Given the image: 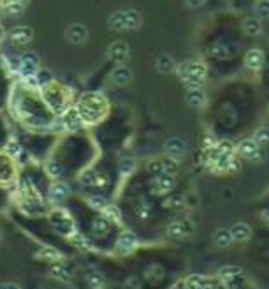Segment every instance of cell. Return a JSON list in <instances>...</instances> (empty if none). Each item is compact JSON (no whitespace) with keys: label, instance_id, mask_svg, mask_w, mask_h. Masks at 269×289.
Returning <instances> with one entry per match:
<instances>
[{"label":"cell","instance_id":"cell-44","mask_svg":"<svg viewBox=\"0 0 269 289\" xmlns=\"http://www.w3.org/2000/svg\"><path fill=\"white\" fill-rule=\"evenodd\" d=\"M162 168H164V173L176 175V171H178V161L171 159V157H165V159H162Z\"/></svg>","mask_w":269,"mask_h":289},{"label":"cell","instance_id":"cell-52","mask_svg":"<svg viewBox=\"0 0 269 289\" xmlns=\"http://www.w3.org/2000/svg\"><path fill=\"white\" fill-rule=\"evenodd\" d=\"M136 282H137L136 277H130L125 284H127V287H129V289H141V287H137V285H136Z\"/></svg>","mask_w":269,"mask_h":289},{"label":"cell","instance_id":"cell-49","mask_svg":"<svg viewBox=\"0 0 269 289\" xmlns=\"http://www.w3.org/2000/svg\"><path fill=\"white\" fill-rule=\"evenodd\" d=\"M264 159H265V150L264 149H257L250 157H248V161H251V163H262Z\"/></svg>","mask_w":269,"mask_h":289},{"label":"cell","instance_id":"cell-51","mask_svg":"<svg viewBox=\"0 0 269 289\" xmlns=\"http://www.w3.org/2000/svg\"><path fill=\"white\" fill-rule=\"evenodd\" d=\"M0 289H22L15 282H0Z\"/></svg>","mask_w":269,"mask_h":289},{"label":"cell","instance_id":"cell-3","mask_svg":"<svg viewBox=\"0 0 269 289\" xmlns=\"http://www.w3.org/2000/svg\"><path fill=\"white\" fill-rule=\"evenodd\" d=\"M176 74L183 83H187V87H194V85L202 87L206 78V65L197 60L183 62V64L176 65Z\"/></svg>","mask_w":269,"mask_h":289},{"label":"cell","instance_id":"cell-4","mask_svg":"<svg viewBox=\"0 0 269 289\" xmlns=\"http://www.w3.org/2000/svg\"><path fill=\"white\" fill-rule=\"evenodd\" d=\"M48 217H50V224L53 226V229L58 233V235L65 236V238H71V236L76 233L74 221H72V217L69 215L65 210L55 208L48 213Z\"/></svg>","mask_w":269,"mask_h":289},{"label":"cell","instance_id":"cell-27","mask_svg":"<svg viewBox=\"0 0 269 289\" xmlns=\"http://www.w3.org/2000/svg\"><path fill=\"white\" fill-rule=\"evenodd\" d=\"M125 18H127V32H134L143 25V16L136 9H125Z\"/></svg>","mask_w":269,"mask_h":289},{"label":"cell","instance_id":"cell-19","mask_svg":"<svg viewBox=\"0 0 269 289\" xmlns=\"http://www.w3.org/2000/svg\"><path fill=\"white\" fill-rule=\"evenodd\" d=\"M206 92L202 90V87H188L187 90V102L192 106V108H202L206 106Z\"/></svg>","mask_w":269,"mask_h":289},{"label":"cell","instance_id":"cell-28","mask_svg":"<svg viewBox=\"0 0 269 289\" xmlns=\"http://www.w3.org/2000/svg\"><path fill=\"white\" fill-rule=\"evenodd\" d=\"M101 213H102V217H106L109 222H113V224H122V212H120L116 205H109L108 203Z\"/></svg>","mask_w":269,"mask_h":289},{"label":"cell","instance_id":"cell-14","mask_svg":"<svg viewBox=\"0 0 269 289\" xmlns=\"http://www.w3.org/2000/svg\"><path fill=\"white\" fill-rule=\"evenodd\" d=\"M69 194H71L69 185L65 184V182L55 180L53 184L50 185V191H48V199H50L51 203H55V205H60V203H64L65 199L69 198Z\"/></svg>","mask_w":269,"mask_h":289},{"label":"cell","instance_id":"cell-11","mask_svg":"<svg viewBox=\"0 0 269 289\" xmlns=\"http://www.w3.org/2000/svg\"><path fill=\"white\" fill-rule=\"evenodd\" d=\"M16 177L15 159L9 157L8 154H0V184H11Z\"/></svg>","mask_w":269,"mask_h":289},{"label":"cell","instance_id":"cell-22","mask_svg":"<svg viewBox=\"0 0 269 289\" xmlns=\"http://www.w3.org/2000/svg\"><path fill=\"white\" fill-rule=\"evenodd\" d=\"M155 67H157V71L160 72V74H171L172 71H176V62L171 55L162 53L160 57L157 58V62H155Z\"/></svg>","mask_w":269,"mask_h":289},{"label":"cell","instance_id":"cell-12","mask_svg":"<svg viewBox=\"0 0 269 289\" xmlns=\"http://www.w3.org/2000/svg\"><path fill=\"white\" fill-rule=\"evenodd\" d=\"M137 245H139V240H137V236L134 235L132 231H129V229H123V231L120 233L118 240H116V250H118L120 254H130Z\"/></svg>","mask_w":269,"mask_h":289},{"label":"cell","instance_id":"cell-47","mask_svg":"<svg viewBox=\"0 0 269 289\" xmlns=\"http://www.w3.org/2000/svg\"><path fill=\"white\" fill-rule=\"evenodd\" d=\"M109 185V177L106 173H95V180H94V187L99 189V191H104Z\"/></svg>","mask_w":269,"mask_h":289},{"label":"cell","instance_id":"cell-43","mask_svg":"<svg viewBox=\"0 0 269 289\" xmlns=\"http://www.w3.org/2000/svg\"><path fill=\"white\" fill-rule=\"evenodd\" d=\"M255 13L258 18H269V0H258L255 4Z\"/></svg>","mask_w":269,"mask_h":289},{"label":"cell","instance_id":"cell-57","mask_svg":"<svg viewBox=\"0 0 269 289\" xmlns=\"http://www.w3.org/2000/svg\"><path fill=\"white\" fill-rule=\"evenodd\" d=\"M20 2H23V4H27V2H29V0H20Z\"/></svg>","mask_w":269,"mask_h":289},{"label":"cell","instance_id":"cell-53","mask_svg":"<svg viewBox=\"0 0 269 289\" xmlns=\"http://www.w3.org/2000/svg\"><path fill=\"white\" fill-rule=\"evenodd\" d=\"M16 0H0V8L2 9H6V8H9L11 4H15Z\"/></svg>","mask_w":269,"mask_h":289},{"label":"cell","instance_id":"cell-50","mask_svg":"<svg viewBox=\"0 0 269 289\" xmlns=\"http://www.w3.org/2000/svg\"><path fill=\"white\" fill-rule=\"evenodd\" d=\"M185 2H187V6H188V8H192V9L202 8V6L206 4V0H185Z\"/></svg>","mask_w":269,"mask_h":289},{"label":"cell","instance_id":"cell-29","mask_svg":"<svg viewBox=\"0 0 269 289\" xmlns=\"http://www.w3.org/2000/svg\"><path fill=\"white\" fill-rule=\"evenodd\" d=\"M136 168L137 164L132 157H122V159L118 161V173L122 175V177H130V175L136 171Z\"/></svg>","mask_w":269,"mask_h":289},{"label":"cell","instance_id":"cell-23","mask_svg":"<svg viewBox=\"0 0 269 289\" xmlns=\"http://www.w3.org/2000/svg\"><path fill=\"white\" fill-rule=\"evenodd\" d=\"M230 235H232L234 242H246L251 236V228L244 222H236V224L230 228Z\"/></svg>","mask_w":269,"mask_h":289},{"label":"cell","instance_id":"cell-13","mask_svg":"<svg viewBox=\"0 0 269 289\" xmlns=\"http://www.w3.org/2000/svg\"><path fill=\"white\" fill-rule=\"evenodd\" d=\"M164 152L167 157L178 161L179 157H183L187 154V143L181 137H169L164 143Z\"/></svg>","mask_w":269,"mask_h":289},{"label":"cell","instance_id":"cell-15","mask_svg":"<svg viewBox=\"0 0 269 289\" xmlns=\"http://www.w3.org/2000/svg\"><path fill=\"white\" fill-rule=\"evenodd\" d=\"M60 122H62V125H64V130H78L83 127L81 116H79L76 106H71V108H67L64 113H62Z\"/></svg>","mask_w":269,"mask_h":289},{"label":"cell","instance_id":"cell-2","mask_svg":"<svg viewBox=\"0 0 269 289\" xmlns=\"http://www.w3.org/2000/svg\"><path fill=\"white\" fill-rule=\"evenodd\" d=\"M43 97L55 113H64L67 108H71V92L67 87H62L57 81L43 88Z\"/></svg>","mask_w":269,"mask_h":289},{"label":"cell","instance_id":"cell-31","mask_svg":"<svg viewBox=\"0 0 269 289\" xmlns=\"http://www.w3.org/2000/svg\"><path fill=\"white\" fill-rule=\"evenodd\" d=\"M243 30L246 36H260L262 32V23L258 18H246L243 23Z\"/></svg>","mask_w":269,"mask_h":289},{"label":"cell","instance_id":"cell-42","mask_svg":"<svg viewBox=\"0 0 269 289\" xmlns=\"http://www.w3.org/2000/svg\"><path fill=\"white\" fill-rule=\"evenodd\" d=\"M95 173L97 171H92V170H86L79 175V184L83 187H94V180H95Z\"/></svg>","mask_w":269,"mask_h":289},{"label":"cell","instance_id":"cell-26","mask_svg":"<svg viewBox=\"0 0 269 289\" xmlns=\"http://www.w3.org/2000/svg\"><path fill=\"white\" fill-rule=\"evenodd\" d=\"M104 275L97 270H90L85 273V284L88 285L90 289H99V287H104Z\"/></svg>","mask_w":269,"mask_h":289},{"label":"cell","instance_id":"cell-45","mask_svg":"<svg viewBox=\"0 0 269 289\" xmlns=\"http://www.w3.org/2000/svg\"><path fill=\"white\" fill-rule=\"evenodd\" d=\"M25 6H27V4H23V2L16 0L15 4H11V6H9V8H6V9H4V13H6V15H8V16H18V15H22V13H23Z\"/></svg>","mask_w":269,"mask_h":289},{"label":"cell","instance_id":"cell-32","mask_svg":"<svg viewBox=\"0 0 269 289\" xmlns=\"http://www.w3.org/2000/svg\"><path fill=\"white\" fill-rule=\"evenodd\" d=\"M257 149H260V147L255 143L253 137H246V139L239 141V144H237V150H239V154L244 157V159H248V157H250Z\"/></svg>","mask_w":269,"mask_h":289},{"label":"cell","instance_id":"cell-9","mask_svg":"<svg viewBox=\"0 0 269 289\" xmlns=\"http://www.w3.org/2000/svg\"><path fill=\"white\" fill-rule=\"evenodd\" d=\"M109 80H111V83L116 85V87H127V85H130L134 81V72L132 69L127 67L125 64L116 65L111 71V74H109Z\"/></svg>","mask_w":269,"mask_h":289},{"label":"cell","instance_id":"cell-40","mask_svg":"<svg viewBox=\"0 0 269 289\" xmlns=\"http://www.w3.org/2000/svg\"><path fill=\"white\" fill-rule=\"evenodd\" d=\"M4 150H6L4 154H8L9 157H13V159H18L20 154H22V144H20L16 139H9Z\"/></svg>","mask_w":269,"mask_h":289},{"label":"cell","instance_id":"cell-6","mask_svg":"<svg viewBox=\"0 0 269 289\" xmlns=\"http://www.w3.org/2000/svg\"><path fill=\"white\" fill-rule=\"evenodd\" d=\"M130 57V46L125 41H115L106 50V58L116 65H123Z\"/></svg>","mask_w":269,"mask_h":289},{"label":"cell","instance_id":"cell-8","mask_svg":"<svg viewBox=\"0 0 269 289\" xmlns=\"http://www.w3.org/2000/svg\"><path fill=\"white\" fill-rule=\"evenodd\" d=\"M88 36H90L88 29H86V25H83V23H72L64 32L65 41H67L69 44H74V46L85 44L86 41H88Z\"/></svg>","mask_w":269,"mask_h":289},{"label":"cell","instance_id":"cell-38","mask_svg":"<svg viewBox=\"0 0 269 289\" xmlns=\"http://www.w3.org/2000/svg\"><path fill=\"white\" fill-rule=\"evenodd\" d=\"M239 273H241V268L234 266V264H227V266H222L218 270V275L223 278V280H230V278L237 277Z\"/></svg>","mask_w":269,"mask_h":289},{"label":"cell","instance_id":"cell-10","mask_svg":"<svg viewBox=\"0 0 269 289\" xmlns=\"http://www.w3.org/2000/svg\"><path fill=\"white\" fill-rule=\"evenodd\" d=\"M192 229H194V224H192L188 219H183V221H174L167 226L165 229V235L169 238H174V240H179V238H185L187 235H190Z\"/></svg>","mask_w":269,"mask_h":289},{"label":"cell","instance_id":"cell-48","mask_svg":"<svg viewBox=\"0 0 269 289\" xmlns=\"http://www.w3.org/2000/svg\"><path fill=\"white\" fill-rule=\"evenodd\" d=\"M146 170H148V173H151L153 177L164 173V168H162V159H155V161H151V163H148Z\"/></svg>","mask_w":269,"mask_h":289},{"label":"cell","instance_id":"cell-56","mask_svg":"<svg viewBox=\"0 0 269 289\" xmlns=\"http://www.w3.org/2000/svg\"><path fill=\"white\" fill-rule=\"evenodd\" d=\"M2 238H4V233H2V229H0V242H2Z\"/></svg>","mask_w":269,"mask_h":289},{"label":"cell","instance_id":"cell-7","mask_svg":"<svg viewBox=\"0 0 269 289\" xmlns=\"http://www.w3.org/2000/svg\"><path fill=\"white\" fill-rule=\"evenodd\" d=\"M8 39L15 46H27L34 39V29L27 25H16L8 30Z\"/></svg>","mask_w":269,"mask_h":289},{"label":"cell","instance_id":"cell-33","mask_svg":"<svg viewBox=\"0 0 269 289\" xmlns=\"http://www.w3.org/2000/svg\"><path fill=\"white\" fill-rule=\"evenodd\" d=\"M44 170H46L48 177H51L53 180H58V178L62 177V173H64V168H62V164L57 163V161H48Z\"/></svg>","mask_w":269,"mask_h":289},{"label":"cell","instance_id":"cell-25","mask_svg":"<svg viewBox=\"0 0 269 289\" xmlns=\"http://www.w3.org/2000/svg\"><path fill=\"white\" fill-rule=\"evenodd\" d=\"M34 81H36L37 88H44L48 87V85H51L55 81V76L53 72L50 71V69L46 67H39L36 72V76H34Z\"/></svg>","mask_w":269,"mask_h":289},{"label":"cell","instance_id":"cell-36","mask_svg":"<svg viewBox=\"0 0 269 289\" xmlns=\"http://www.w3.org/2000/svg\"><path fill=\"white\" fill-rule=\"evenodd\" d=\"M144 278L146 280H150V282H153V280H160L162 277H164V270H162L158 264H150V266L144 270Z\"/></svg>","mask_w":269,"mask_h":289},{"label":"cell","instance_id":"cell-24","mask_svg":"<svg viewBox=\"0 0 269 289\" xmlns=\"http://www.w3.org/2000/svg\"><path fill=\"white\" fill-rule=\"evenodd\" d=\"M109 226H111V222H109L106 217L99 215V217H95L94 221H92V224H90V229H92V233H94L95 236L102 238V236H106L109 233Z\"/></svg>","mask_w":269,"mask_h":289},{"label":"cell","instance_id":"cell-30","mask_svg":"<svg viewBox=\"0 0 269 289\" xmlns=\"http://www.w3.org/2000/svg\"><path fill=\"white\" fill-rule=\"evenodd\" d=\"M213 242L218 247H229L230 243L234 242L232 235H230V229H223V228L216 229L215 235H213Z\"/></svg>","mask_w":269,"mask_h":289},{"label":"cell","instance_id":"cell-20","mask_svg":"<svg viewBox=\"0 0 269 289\" xmlns=\"http://www.w3.org/2000/svg\"><path fill=\"white\" fill-rule=\"evenodd\" d=\"M264 53H262L260 50H257V48H253V50H250L246 55H244V65H246L250 71H258V69H262V65H264Z\"/></svg>","mask_w":269,"mask_h":289},{"label":"cell","instance_id":"cell-58","mask_svg":"<svg viewBox=\"0 0 269 289\" xmlns=\"http://www.w3.org/2000/svg\"><path fill=\"white\" fill-rule=\"evenodd\" d=\"M99 289H104V287H99Z\"/></svg>","mask_w":269,"mask_h":289},{"label":"cell","instance_id":"cell-54","mask_svg":"<svg viewBox=\"0 0 269 289\" xmlns=\"http://www.w3.org/2000/svg\"><path fill=\"white\" fill-rule=\"evenodd\" d=\"M6 37H8V32H6V29H4V27L0 25V44H2V41H4Z\"/></svg>","mask_w":269,"mask_h":289},{"label":"cell","instance_id":"cell-41","mask_svg":"<svg viewBox=\"0 0 269 289\" xmlns=\"http://www.w3.org/2000/svg\"><path fill=\"white\" fill-rule=\"evenodd\" d=\"M88 205L92 206V208L102 212L104 206L108 205V201H106V198L102 194H92V196H88Z\"/></svg>","mask_w":269,"mask_h":289},{"label":"cell","instance_id":"cell-46","mask_svg":"<svg viewBox=\"0 0 269 289\" xmlns=\"http://www.w3.org/2000/svg\"><path fill=\"white\" fill-rule=\"evenodd\" d=\"M150 212H151V208H150V205H148L146 201H141L139 205L136 206V213H137V217H139L141 221H146L148 217H150Z\"/></svg>","mask_w":269,"mask_h":289},{"label":"cell","instance_id":"cell-1","mask_svg":"<svg viewBox=\"0 0 269 289\" xmlns=\"http://www.w3.org/2000/svg\"><path fill=\"white\" fill-rule=\"evenodd\" d=\"M76 109L81 116L83 125H94V123H99L108 116L109 102L99 92H86L79 97Z\"/></svg>","mask_w":269,"mask_h":289},{"label":"cell","instance_id":"cell-17","mask_svg":"<svg viewBox=\"0 0 269 289\" xmlns=\"http://www.w3.org/2000/svg\"><path fill=\"white\" fill-rule=\"evenodd\" d=\"M50 275L53 278H57V280H60V282H71L72 278H74V271H72L67 264L62 263V261H57V263L51 264Z\"/></svg>","mask_w":269,"mask_h":289},{"label":"cell","instance_id":"cell-39","mask_svg":"<svg viewBox=\"0 0 269 289\" xmlns=\"http://www.w3.org/2000/svg\"><path fill=\"white\" fill-rule=\"evenodd\" d=\"M253 141L258 144V147H260V149L267 147V144H269V129H265V127H260V129L255 130Z\"/></svg>","mask_w":269,"mask_h":289},{"label":"cell","instance_id":"cell-34","mask_svg":"<svg viewBox=\"0 0 269 289\" xmlns=\"http://www.w3.org/2000/svg\"><path fill=\"white\" fill-rule=\"evenodd\" d=\"M185 285H187L188 289H202L208 285V278H206L204 275H190V277L187 278V282H185Z\"/></svg>","mask_w":269,"mask_h":289},{"label":"cell","instance_id":"cell-16","mask_svg":"<svg viewBox=\"0 0 269 289\" xmlns=\"http://www.w3.org/2000/svg\"><path fill=\"white\" fill-rule=\"evenodd\" d=\"M174 187V175L171 173H160L155 177L153 182V192L158 196L162 194H167L171 189Z\"/></svg>","mask_w":269,"mask_h":289},{"label":"cell","instance_id":"cell-21","mask_svg":"<svg viewBox=\"0 0 269 289\" xmlns=\"http://www.w3.org/2000/svg\"><path fill=\"white\" fill-rule=\"evenodd\" d=\"M36 257L39 261H46V263H57V261H62V252L60 250H57L55 247H41L39 250L36 252Z\"/></svg>","mask_w":269,"mask_h":289},{"label":"cell","instance_id":"cell-5","mask_svg":"<svg viewBox=\"0 0 269 289\" xmlns=\"http://www.w3.org/2000/svg\"><path fill=\"white\" fill-rule=\"evenodd\" d=\"M41 67V57L37 51L34 50H27L23 51V55L20 57V65H18V72L22 74L23 80H32L36 76L37 69Z\"/></svg>","mask_w":269,"mask_h":289},{"label":"cell","instance_id":"cell-55","mask_svg":"<svg viewBox=\"0 0 269 289\" xmlns=\"http://www.w3.org/2000/svg\"><path fill=\"white\" fill-rule=\"evenodd\" d=\"M262 219L269 222V210H264V212H262Z\"/></svg>","mask_w":269,"mask_h":289},{"label":"cell","instance_id":"cell-18","mask_svg":"<svg viewBox=\"0 0 269 289\" xmlns=\"http://www.w3.org/2000/svg\"><path fill=\"white\" fill-rule=\"evenodd\" d=\"M108 29L113 30V32H127L125 9H122V11H115L108 16Z\"/></svg>","mask_w":269,"mask_h":289},{"label":"cell","instance_id":"cell-35","mask_svg":"<svg viewBox=\"0 0 269 289\" xmlns=\"http://www.w3.org/2000/svg\"><path fill=\"white\" fill-rule=\"evenodd\" d=\"M71 243L72 245H76L78 249H83V250H88V249H92V243H90V240L86 238L83 233H79V231H76L74 235L71 236Z\"/></svg>","mask_w":269,"mask_h":289},{"label":"cell","instance_id":"cell-37","mask_svg":"<svg viewBox=\"0 0 269 289\" xmlns=\"http://www.w3.org/2000/svg\"><path fill=\"white\" fill-rule=\"evenodd\" d=\"M183 205H185V198L181 194H172L164 201V206L169 210H179L183 208Z\"/></svg>","mask_w":269,"mask_h":289}]
</instances>
